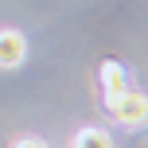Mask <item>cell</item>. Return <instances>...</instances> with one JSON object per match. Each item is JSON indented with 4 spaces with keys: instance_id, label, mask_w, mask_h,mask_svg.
Listing matches in <instances>:
<instances>
[{
    "instance_id": "cell-4",
    "label": "cell",
    "mask_w": 148,
    "mask_h": 148,
    "mask_svg": "<svg viewBox=\"0 0 148 148\" xmlns=\"http://www.w3.org/2000/svg\"><path fill=\"white\" fill-rule=\"evenodd\" d=\"M74 148H113V140L101 133V129H78V136H74Z\"/></svg>"
},
{
    "instance_id": "cell-2",
    "label": "cell",
    "mask_w": 148,
    "mask_h": 148,
    "mask_svg": "<svg viewBox=\"0 0 148 148\" xmlns=\"http://www.w3.org/2000/svg\"><path fill=\"white\" fill-rule=\"evenodd\" d=\"M23 59H27V39H23V31L4 27L0 31V70H16Z\"/></svg>"
},
{
    "instance_id": "cell-1",
    "label": "cell",
    "mask_w": 148,
    "mask_h": 148,
    "mask_svg": "<svg viewBox=\"0 0 148 148\" xmlns=\"http://www.w3.org/2000/svg\"><path fill=\"white\" fill-rule=\"evenodd\" d=\"M105 109H109L113 121H121L125 129H140L148 125V94H140V90H121L117 97H105Z\"/></svg>"
},
{
    "instance_id": "cell-5",
    "label": "cell",
    "mask_w": 148,
    "mask_h": 148,
    "mask_svg": "<svg viewBox=\"0 0 148 148\" xmlns=\"http://www.w3.org/2000/svg\"><path fill=\"white\" fill-rule=\"evenodd\" d=\"M16 148H47V144H43V140H35V136H23Z\"/></svg>"
},
{
    "instance_id": "cell-3",
    "label": "cell",
    "mask_w": 148,
    "mask_h": 148,
    "mask_svg": "<svg viewBox=\"0 0 148 148\" xmlns=\"http://www.w3.org/2000/svg\"><path fill=\"white\" fill-rule=\"evenodd\" d=\"M97 82H101V101H105V97H117L121 90H129V70L109 59V62L97 66Z\"/></svg>"
}]
</instances>
